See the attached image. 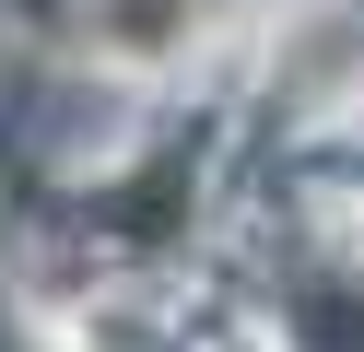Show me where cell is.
<instances>
[{
    "label": "cell",
    "instance_id": "cell-1",
    "mask_svg": "<svg viewBox=\"0 0 364 352\" xmlns=\"http://www.w3.org/2000/svg\"><path fill=\"white\" fill-rule=\"evenodd\" d=\"M188 23H200V0H95V36L118 59H176Z\"/></svg>",
    "mask_w": 364,
    "mask_h": 352
}]
</instances>
